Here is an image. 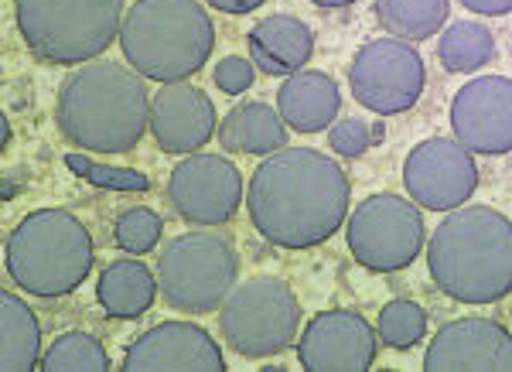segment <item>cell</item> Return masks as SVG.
Listing matches in <instances>:
<instances>
[{
  "mask_svg": "<svg viewBox=\"0 0 512 372\" xmlns=\"http://www.w3.org/2000/svg\"><path fill=\"white\" fill-rule=\"evenodd\" d=\"M239 280V256L226 236L185 233L158 253V287L168 308L185 314H209Z\"/></svg>",
  "mask_w": 512,
  "mask_h": 372,
  "instance_id": "obj_7",
  "label": "cell"
},
{
  "mask_svg": "<svg viewBox=\"0 0 512 372\" xmlns=\"http://www.w3.org/2000/svg\"><path fill=\"white\" fill-rule=\"evenodd\" d=\"M451 0H376V21L403 41H427L448 24Z\"/></svg>",
  "mask_w": 512,
  "mask_h": 372,
  "instance_id": "obj_23",
  "label": "cell"
},
{
  "mask_svg": "<svg viewBox=\"0 0 512 372\" xmlns=\"http://www.w3.org/2000/svg\"><path fill=\"white\" fill-rule=\"evenodd\" d=\"M403 188L420 209L454 212L478 192V164L461 140L431 137L407 154Z\"/></svg>",
  "mask_w": 512,
  "mask_h": 372,
  "instance_id": "obj_12",
  "label": "cell"
},
{
  "mask_svg": "<svg viewBox=\"0 0 512 372\" xmlns=\"http://www.w3.org/2000/svg\"><path fill=\"white\" fill-rule=\"evenodd\" d=\"M427 270L458 304H495L512 294V219L489 205L454 209L434 229Z\"/></svg>",
  "mask_w": 512,
  "mask_h": 372,
  "instance_id": "obj_3",
  "label": "cell"
},
{
  "mask_svg": "<svg viewBox=\"0 0 512 372\" xmlns=\"http://www.w3.org/2000/svg\"><path fill=\"white\" fill-rule=\"evenodd\" d=\"M123 372H222L219 342L192 321H164L147 328L123 355Z\"/></svg>",
  "mask_w": 512,
  "mask_h": 372,
  "instance_id": "obj_15",
  "label": "cell"
},
{
  "mask_svg": "<svg viewBox=\"0 0 512 372\" xmlns=\"http://www.w3.org/2000/svg\"><path fill=\"white\" fill-rule=\"evenodd\" d=\"M158 277L144 267L140 260H113L99 274L96 301L106 318H140L158 297Z\"/></svg>",
  "mask_w": 512,
  "mask_h": 372,
  "instance_id": "obj_20",
  "label": "cell"
},
{
  "mask_svg": "<svg viewBox=\"0 0 512 372\" xmlns=\"http://www.w3.org/2000/svg\"><path fill=\"white\" fill-rule=\"evenodd\" d=\"M246 198L243 175L229 157L188 154L168 178V202L192 226H222Z\"/></svg>",
  "mask_w": 512,
  "mask_h": 372,
  "instance_id": "obj_11",
  "label": "cell"
},
{
  "mask_svg": "<svg viewBox=\"0 0 512 372\" xmlns=\"http://www.w3.org/2000/svg\"><path fill=\"white\" fill-rule=\"evenodd\" d=\"M55 120L69 144L96 154H127L151 130L144 76L120 62H86L59 89Z\"/></svg>",
  "mask_w": 512,
  "mask_h": 372,
  "instance_id": "obj_2",
  "label": "cell"
},
{
  "mask_svg": "<svg viewBox=\"0 0 512 372\" xmlns=\"http://www.w3.org/2000/svg\"><path fill=\"white\" fill-rule=\"evenodd\" d=\"M41 369L45 372H106L110 369V355L103 342L89 332H65L48 345L41 355Z\"/></svg>",
  "mask_w": 512,
  "mask_h": 372,
  "instance_id": "obj_25",
  "label": "cell"
},
{
  "mask_svg": "<svg viewBox=\"0 0 512 372\" xmlns=\"http://www.w3.org/2000/svg\"><path fill=\"white\" fill-rule=\"evenodd\" d=\"M495 55V38L485 24L458 21L444 28L441 45H437V59L448 72H475L482 69Z\"/></svg>",
  "mask_w": 512,
  "mask_h": 372,
  "instance_id": "obj_24",
  "label": "cell"
},
{
  "mask_svg": "<svg viewBox=\"0 0 512 372\" xmlns=\"http://www.w3.org/2000/svg\"><path fill=\"white\" fill-rule=\"evenodd\" d=\"M349 175L315 147H284L253 171L246 209L253 229L280 250L328 243L349 219Z\"/></svg>",
  "mask_w": 512,
  "mask_h": 372,
  "instance_id": "obj_1",
  "label": "cell"
},
{
  "mask_svg": "<svg viewBox=\"0 0 512 372\" xmlns=\"http://www.w3.org/2000/svg\"><path fill=\"white\" fill-rule=\"evenodd\" d=\"M14 18L41 62L86 65L120 38L123 0H14Z\"/></svg>",
  "mask_w": 512,
  "mask_h": 372,
  "instance_id": "obj_6",
  "label": "cell"
},
{
  "mask_svg": "<svg viewBox=\"0 0 512 372\" xmlns=\"http://www.w3.org/2000/svg\"><path fill=\"white\" fill-rule=\"evenodd\" d=\"M315 7H325V11H335V7H349L355 0H311Z\"/></svg>",
  "mask_w": 512,
  "mask_h": 372,
  "instance_id": "obj_33",
  "label": "cell"
},
{
  "mask_svg": "<svg viewBox=\"0 0 512 372\" xmlns=\"http://www.w3.org/2000/svg\"><path fill=\"white\" fill-rule=\"evenodd\" d=\"M427 372H512V335L499 321H448L424 355Z\"/></svg>",
  "mask_w": 512,
  "mask_h": 372,
  "instance_id": "obj_16",
  "label": "cell"
},
{
  "mask_svg": "<svg viewBox=\"0 0 512 372\" xmlns=\"http://www.w3.org/2000/svg\"><path fill=\"white\" fill-rule=\"evenodd\" d=\"M376 328L355 311H321L297 342V362L308 372H366L376 362Z\"/></svg>",
  "mask_w": 512,
  "mask_h": 372,
  "instance_id": "obj_13",
  "label": "cell"
},
{
  "mask_svg": "<svg viewBox=\"0 0 512 372\" xmlns=\"http://www.w3.org/2000/svg\"><path fill=\"white\" fill-rule=\"evenodd\" d=\"M93 236L69 209H38L11 229L7 274L31 297H65L93 274Z\"/></svg>",
  "mask_w": 512,
  "mask_h": 372,
  "instance_id": "obj_5",
  "label": "cell"
},
{
  "mask_svg": "<svg viewBox=\"0 0 512 372\" xmlns=\"http://www.w3.org/2000/svg\"><path fill=\"white\" fill-rule=\"evenodd\" d=\"M65 164H69L72 175L89 178L93 185L106 188V192H147L151 188V178L134 168H106V164H93L82 154H65Z\"/></svg>",
  "mask_w": 512,
  "mask_h": 372,
  "instance_id": "obj_28",
  "label": "cell"
},
{
  "mask_svg": "<svg viewBox=\"0 0 512 372\" xmlns=\"http://www.w3.org/2000/svg\"><path fill=\"white\" fill-rule=\"evenodd\" d=\"M277 110L297 134H321L325 127H332L338 110H342V93L328 72L301 69L280 82Z\"/></svg>",
  "mask_w": 512,
  "mask_h": 372,
  "instance_id": "obj_18",
  "label": "cell"
},
{
  "mask_svg": "<svg viewBox=\"0 0 512 372\" xmlns=\"http://www.w3.org/2000/svg\"><path fill=\"white\" fill-rule=\"evenodd\" d=\"M250 55L256 69H263L267 76H294L315 55V35L304 21L291 18V14H270L260 24H253L246 35Z\"/></svg>",
  "mask_w": 512,
  "mask_h": 372,
  "instance_id": "obj_19",
  "label": "cell"
},
{
  "mask_svg": "<svg viewBox=\"0 0 512 372\" xmlns=\"http://www.w3.org/2000/svg\"><path fill=\"white\" fill-rule=\"evenodd\" d=\"M219 130L216 106L192 82H168L151 99V134L164 154H198Z\"/></svg>",
  "mask_w": 512,
  "mask_h": 372,
  "instance_id": "obj_17",
  "label": "cell"
},
{
  "mask_svg": "<svg viewBox=\"0 0 512 372\" xmlns=\"http://www.w3.org/2000/svg\"><path fill=\"white\" fill-rule=\"evenodd\" d=\"M451 130L472 154L512 151V79L478 76L451 99Z\"/></svg>",
  "mask_w": 512,
  "mask_h": 372,
  "instance_id": "obj_14",
  "label": "cell"
},
{
  "mask_svg": "<svg viewBox=\"0 0 512 372\" xmlns=\"http://www.w3.org/2000/svg\"><path fill=\"white\" fill-rule=\"evenodd\" d=\"M219 140L233 154H256L270 157L284 151L287 144V123L277 106L267 103H246L229 113L219 127Z\"/></svg>",
  "mask_w": 512,
  "mask_h": 372,
  "instance_id": "obj_21",
  "label": "cell"
},
{
  "mask_svg": "<svg viewBox=\"0 0 512 372\" xmlns=\"http://www.w3.org/2000/svg\"><path fill=\"white\" fill-rule=\"evenodd\" d=\"M468 11L485 14V18H502V14H512V0H461Z\"/></svg>",
  "mask_w": 512,
  "mask_h": 372,
  "instance_id": "obj_31",
  "label": "cell"
},
{
  "mask_svg": "<svg viewBox=\"0 0 512 372\" xmlns=\"http://www.w3.org/2000/svg\"><path fill=\"white\" fill-rule=\"evenodd\" d=\"M376 335L390 349H414L427 335V311L414 301H390L376 318Z\"/></svg>",
  "mask_w": 512,
  "mask_h": 372,
  "instance_id": "obj_26",
  "label": "cell"
},
{
  "mask_svg": "<svg viewBox=\"0 0 512 372\" xmlns=\"http://www.w3.org/2000/svg\"><path fill=\"white\" fill-rule=\"evenodd\" d=\"M424 216L403 195H373L345 222V243L359 267L373 274H396L424 250Z\"/></svg>",
  "mask_w": 512,
  "mask_h": 372,
  "instance_id": "obj_9",
  "label": "cell"
},
{
  "mask_svg": "<svg viewBox=\"0 0 512 372\" xmlns=\"http://www.w3.org/2000/svg\"><path fill=\"white\" fill-rule=\"evenodd\" d=\"M130 69L151 82H185L205 69L216 24L198 0H134L120 24Z\"/></svg>",
  "mask_w": 512,
  "mask_h": 372,
  "instance_id": "obj_4",
  "label": "cell"
},
{
  "mask_svg": "<svg viewBox=\"0 0 512 372\" xmlns=\"http://www.w3.org/2000/svg\"><path fill=\"white\" fill-rule=\"evenodd\" d=\"M41 325L28 301L18 294H0V369L31 372L41 369Z\"/></svg>",
  "mask_w": 512,
  "mask_h": 372,
  "instance_id": "obj_22",
  "label": "cell"
},
{
  "mask_svg": "<svg viewBox=\"0 0 512 372\" xmlns=\"http://www.w3.org/2000/svg\"><path fill=\"white\" fill-rule=\"evenodd\" d=\"M161 233H164L161 216L144 209V205H134V209L120 212L117 222H113V239H117L120 250L130 256H144V253L158 250Z\"/></svg>",
  "mask_w": 512,
  "mask_h": 372,
  "instance_id": "obj_27",
  "label": "cell"
},
{
  "mask_svg": "<svg viewBox=\"0 0 512 372\" xmlns=\"http://www.w3.org/2000/svg\"><path fill=\"white\" fill-rule=\"evenodd\" d=\"M427 69L410 41L376 38L362 45L349 69V89L355 103L366 106L376 117H396L417 106L424 96Z\"/></svg>",
  "mask_w": 512,
  "mask_h": 372,
  "instance_id": "obj_10",
  "label": "cell"
},
{
  "mask_svg": "<svg viewBox=\"0 0 512 372\" xmlns=\"http://www.w3.org/2000/svg\"><path fill=\"white\" fill-rule=\"evenodd\" d=\"M301 328V304L291 284L277 277L239 280L219 308V332L226 345L246 359L284 352Z\"/></svg>",
  "mask_w": 512,
  "mask_h": 372,
  "instance_id": "obj_8",
  "label": "cell"
},
{
  "mask_svg": "<svg viewBox=\"0 0 512 372\" xmlns=\"http://www.w3.org/2000/svg\"><path fill=\"white\" fill-rule=\"evenodd\" d=\"M373 140H379V134H373V127H369L362 117H349L342 123H335L332 134H328V144H332L335 154L342 157H359L366 154L369 147H373Z\"/></svg>",
  "mask_w": 512,
  "mask_h": 372,
  "instance_id": "obj_29",
  "label": "cell"
},
{
  "mask_svg": "<svg viewBox=\"0 0 512 372\" xmlns=\"http://www.w3.org/2000/svg\"><path fill=\"white\" fill-rule=\"evenodd\" d=\"M222 14H250L256 7H263V0H209Z\"/></svg>",
  "mask_w": 512,
  "mask_h": 372,
  "instance_id": "obj_32",
  "label": "cell"
},
{
  "mask_svg": "<svg viewBox=\"0 0 512 372\" xmlns=\"http://www.w3.org/2000/svg\"><path fill=\"white\" fill-rule=\"evenodd\" d=\"M212 79H216V86L226 96H239V93H246V89L253 86L256 69H253L250 59H243V55H226L222 62H216V69H212Z\"/></svg>",
  "mask_w": 512,
  "mask_h": 372,
  "instance_id": "obj_30",
  "label": "cell"
}]
</instances>
